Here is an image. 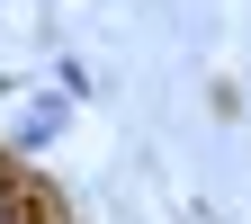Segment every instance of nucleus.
<instances>
[{
	"label": "nucleus",
	"mask_w": 251,
	"mask_h": 224,
	"mask_svg": "<svg viewBox=\"0 0 251 224\" xmlns=\"http://www.w3.org/2000/svg\"><path fill=\"white\" fill-rule=\"evenodd\" d=\"M0 99H9V72H0Z\"/></svg>",
	"instance_id": "nucleus-4"
},
{
	"label": "nucleus",
	"mask_w": 251,
	"mask_h": 224,
	"mask_svg": "<svg viewBox=\"0 0 251 224\" xmlns=\"http://www.w3.org/2000/svg\"><path fill=\"white\" fill-rule=\"evenodd\" d=\"M54 90H63V99H90L99 81H90V63H81V54H63V63H54Z\"/></svg>",
	"instance_id": "nucleus-2"
},
{
	"label": "nucleus",
	"mask_w": 251,
	"mask_h": 224,
	"mask_svg": "<svg viewBox=\"0 0 251 224\" xmlns=\"http://www.w3.org/2000/svg\"><path fill=\"white\" fill-rule=\"evenodd\" d=\"M63 108H72V99H36V108H27V125H18V144H27V152L54 144V135H63Z\"/></svg>",
	"instance_id": "nucleus-1"
},
{
	"label": "nucleus",
	"mask_w": 251,
	"mask_h": 224,
	"mask_svg": "<svg viewBox=\"0 0 251 224\" xmlns=\"http://www.w3.org/2000/svg\"><path fill=\"white\" fill-rule=\"evenodd\" d=\"M0 224H27V215H18V179H9V171H0Z\"/></svg>",
	"instance_id": "nucleus-3"
}]
</instances>
